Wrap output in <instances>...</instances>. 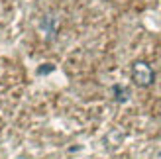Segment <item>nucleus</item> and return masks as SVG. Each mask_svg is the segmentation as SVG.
<instances>
[{
	"mask_svg": "<svg viewBox=\"0 0 161 159\" xmlns=\"http://www.w3.org/2000/svg\"><path fill=\"white\" fill-rule=\"evenodd\" d=\"M134 79L138 85H149L153 81V71H151L146 63H138L134 67Z\"/></svg>",
	"mask_w": 161,
	"mask_h": 159,
	"instance_id": "obj_1",
	"label": "nucleus"
}]
</instances>
